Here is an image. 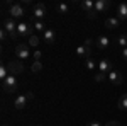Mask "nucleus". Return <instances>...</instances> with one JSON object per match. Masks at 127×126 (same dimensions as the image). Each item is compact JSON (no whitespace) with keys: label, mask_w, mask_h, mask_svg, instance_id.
I'll return each mask as SVG.
<instances>
[{"label":"nucleus","mask_w":127,"mask_h":126,"mask_svg":"<svg viewBox=\"0 0 127 126\" xmlns=\"http://www.w3.org/2000/svg\"><path fill=\"white\" fill-rule=\"evenodd\" d=\"M17 87H19V82H17V77L15 75H9V77L2 82V89L7 94H14L17 90Z\"/></svg>","instance_id":"f257e3e1"},{"label":"nucleus","mask_w":127,"mask_h":126,"mask_svg":"<svg viewBox=\"0 0 127 126\" xmlns=\"http://www.w3.org/2000/svg\"><path fill=\"white\" fill-rule=\"evenodd\" d=\"M92 44H93V39H85V44H81L76 48V55H78L80 58H92Z\"/></svg>","instance_id":"f03ea898"},{"label":"nucleus","mask_w":127,"mask_h":126,"mask_svg":"<svg viewBox=\"0 0 127 126\" xmlns=\"http://www.w3.org/2000/svg\"><path fill=\"white\" fill-rule=\"evenodd\" d=\"M17 26H19V22H15V20L9 17V19L3 20V29L7 31V34H9L10 38H19V32H17Z\"/></svg>","instance_id":"7ed1b4c3"},{"label":"nucleus","mask_w":127,"mask_h":126,"mask_svg":"<svg viewBox=\"0 0 127 126\" xmlns=\"http://www.w3.org/2000/svg\"><path fill=\"white\" fill-rule=\"evenodd\" d=\"M15 55H17V58L22 61V60H27L31 56V46L27 43H20L15 46Z\"/></svg>","instance_id":"20e7f679"},{"label":"nucleus","mask_w":127,"mask_h":126,"mask_svg":"<svg viewBox=\"0 0 127 126\" xmlns=\"http://www.w3.org/2000/svg\"><path fill=\"white\" fill-rule=\"evenodd\" d=\"M32 31H34V26H31L29 22H19V26H17V32L20 38H31Z\"/></svg>","instance_id":"39448f33"},{"label":"nucleus","mask_w":127,"mask_h":126,"mask_svg":"<svg viewBox=\"0 0 127 126\" xmlns=\"http://www.w3.org/2000/svg\"><path fill=\"white\" fill-rule=\"evenodd\" d=\"M7 68H9V72H10V75H19V73H22L24 72V63L20 61V60H12L9 65H7Z\"/></svg>","instance_id":"423d86ee"},{"label":"nucleus","mask_w":127,"mask_h":126,"mask_svg":"<svg viewBox=\"0 0 127 126\" xmlns=\"http://www.w3.org/2000/svg\"><path fill=\"white\" fill-rule=\"evenodd\" d=\"M9 14L12 19H19V17H22L26 12H24V7L20 5V3H12L9 9Z\"/></svg>","instance_id":"0eeeda50"},{"label":"nucleus","mask_w":127,"mask_h":126,"mask_svg":"<svg viewBox=\"0 0 127 126\" xmlns=\"http://www.w3.org/2000/svg\"><path fill=\"white\" fill-rule=\"evenodd\" d=\"M46 14H48V9H46L44 3H36L34 5V17H36V20H41L42 17H46Z\"/></svg>","instance_id":"6e6552de"},{"label":"nucleus","mask_w":127,"mask_h":126,"mask_svg":"<svg viewBox=\"0 0 127 126\" xmlns=\"http://www.w3.org/2000/svg\"><path fill=\"white\" fill-rule=\"evenodd\" d=\"M42 41L46 43V44H54V41H56V32L51 29V27H48V29L44 31V34H42Z\"/></svg>","instance_id":"1a4fd4ad"},{"label":"nucleus","mask_w":127,"mask_h":126,"mask_svg":"<svg viewBox=\"0 0 127 126\" xmlns=\"http://www.w3.org/2000/svg\"><path fill=\"white\" fill-rule=\"evenodd\" d=\"M107 80L112 84V85H120V84H122V75L119 73L117 70H112V72L107 75Z\"/></svg>","instance_id":"9d476101"},{"label":"nucleus","mask_w":127,"mask_h":126,"mask_svg":"<svg viewBox=\"0 0 127 126\" xmlns=\"http://www.w3.org/2000/svg\"><path fill=\"white\" fill-rule=\"evenodd\" d=\"M97 68H98V72H102V73H110L114 68H112V63L108 61V60H100L98 61V65H97Z\"/></svg>","instance_id":"9b49d317"},{"label":"nucleus","mask_w":127,"mask_h":126,"mask_svg":"<svg viewBox=\"0 0 127 126\" xmlns=\"http://www.w3.org/2000/svg\"><path fill=\"white\" fill-rule=\"evenodd\" d=\"M27 96L26 94H22V96H17L15 99H14V107L17 109V111H20V109H24L26 107V104H27Z\"/></svg>","instance_id":"f8f14e48"},{"label":"nucleus","mask_w":127,"mask_h":126,"mask_svg":"<svg viewBox=\"0 0 127 126\" xmlns=\"http://www.w3.org/2000/svg\"><path fill=\"white\" fill-rule=\"evenodd\" d=\"M80 9L83 10L85 14H90V12L95 10V2H93V0H83V2L80 3Z\"/></svg>","instance_id":"ddd939ff"},{"label":"nucleus","mask_w":127,"mask_h":126,"mask_svg":"<svg viewBox=\"0 0 127 126\" xmlns=\"http://www.w3.org/2000/svg\"><path fill=\"white\" fill-rule=\"evenodd\" d=\"M108 7H110V2H108V0H95V12H97V14L107 10Z\"/></svg>","instance_id":"4468645a"},{"label":"nucleus","mask_w":127,"mask_h":126,"mask_svg":"<svg viewBox=\"0 0 127 126\" xmlns=\"http://www.w3.org/2000/svg\"><path fill=\"white\" fill-rule=\"evenodd\" d=\"M120 26V19L119 17H107L105 19V27L107 29H115Z\"/></svg>","instance_id":"2eb2a0df"},{"label":"nucleus","mask_w":127,"mask_h":126,"mask_svg":"<svg viewBox=\"0 0 127 126\" xmlns=\"http://www.w3.org/2000/svg\"><path fill=\"white\" fill-rule=\"evenodd\" d=\"M117 17L120 20H127V3L124 2V3H119L117 7Z\"/></svg>","instance_id":"dca6fc26"},{"label":"nucleus","mask_w":127,"mask_h":126,"mask_svg":"<svg viewBox=\"0 0 127 126\" xmlns=\"http://www.w3.org/2000/svg\"><path fill=\"white\" fill-rule=\"evenodd\" d=\"M95 44H97L98 49H105V48H108V44H110V39H108L107 36H100V38L95 41Z\"/></svg>","instance_id":"f3484780"},{"label":"nucleus","mask_w":127,"mask_h":126,"mask_svg":"<svg viewBox=\"0 0 127 126\" xmlns=\"http://www.w3.org/2000/svg\"><path fill=\"white\" fill-rule=\"evenodd\" d=\"M27 44H29L31 48H36V49H39L37 46L41 44V38L37 36V34H32V36L29 38V41H27Z\"/></svg>","instance_id":"a211bd4d"},{"label":"nucleus","mask_w":127,"mask_h":126,"mask_svg":"<svg viewBox=\"0 0 127 126\" xmlns=\"http://www.w3.org/2000/svg\"><path fill=\"white\" fill-rule=\"evenodd\" d=\"M34 29L37 31V32H42V34H44V31L48 29V27H46V24H44L42 20H36V22H34Z\"/></svg>","instance_id":"6ab92c4d"},{"label":"nucleus","mask_w":127,"mask_h":126,"mask_svg":"<svg viewBox=\"0 0 127 126\" xmlns=\"http://www.w3.org/2000/svg\"><path fill=\"white\" fill-rule=\"evenodd\" d=\"M119 109L127 111V94H122V97L119 99Z\"/></svg>","instance_id":"aec40b11"},{"label":"nucleus","mask_w":127,"mask_h":126,"mask_svg":"<svg viewBox=\"0 0 127 126\" xmlns=\"http://www.w3.org/2000/svg\"><path fill=\"white\" fill-rule=\"evenodd\" d=\"M117 46H119V48H122V49L127 48V36H126V34H122V36H119V38H117Z\"/></svg>","instance_id":"412c9836"},{"label":"nucleus","mask_w":127,"mask_h":126,"mask_svg":"<svg viewBox=\"0 0 127 126\" xmlns=\"http://www.w3.org/2000/svg\"><path fill=\"white\" fill-rule=\"evenodd\" d=\"M9 75H10L9 68L5 67V65H2V67H0V80H2V82H3V80H5V78L9 77Z\"/></svg>","instance_id":"4be33fe9"},{"label":"nucleus","mask_w":127,"mask_h":126,"mask_svg":"<svg viewBox=\"0 0 127 126\" xmlns=\"http://www.w3.org/2000/svg\"><path fill=\"white\" fill-rule=\"evenodd\" d=\"M41 70H42V63H41V61H34V63L31 65V72H32V73H39Z\"/></svg>","instance_id":"5701e85b"},{"label":"nucleus","mask_w":127,"mask_h":126,"mask_svg":"<svg viewBox=\"0 0 127 126\" xmlns=\"http://www.w3.org/2000/svg\"><path fill=\"white\" fill-rule=\"evenodd\" d=\"M58 12H59V14H63V15H66V14L69 12L68 3H58Z\"/></svg>","instance_id":"b1692460"},{"label":"nucleus","mask_w":127,"mask_h":126,"mask_svg":"<svg viewBox=\"0 0 127 126\" xmlns=\"http://www.w3.org/2000/svg\"><path fill=\"white\" fill-rule=\"evenodd\" d=\"M85 63H87V68H88V70H95V68H97V65H98V63H95V61H93V58L85 60Z\"/></svg>","instance_id":"393cba45"},{"label":"nucleus","mask_w":127,"mask_h":126,"mask_svg":"<svg viewBox=\"0 0 127 126\" xmlns=\"http://www.w3.org/2000/svg\"><path fill=\"white\" fill-rule=\"evenodd\" d=\"M107 78V73H102V72H98L97 75H95V82H103Z\"/></svg>","instance_id":"a878e982"},{"label":"nucleus","mask_w":127,"mask_h":126,"mask_svg":"<svg viewBox=\"0 0 127 126\" xmlns=\"http://www.w3.org/2000/svg\"><path fill=\"white\" fill-rule=\"evenodd\" d=\"M41 56H42L41 49H36V51L32 53V58H34V61H41Z\"/></svg>","instance_id":"bb28decb"},{"label":"nucleus","mask_w":127,"mask_h":126,"mask_svg":"<svg viewBox=\"0 0 127 126\" xmlns=\"http://www.w3.org/2000/svg\"><path fill=\"white\" fill-rule=\"evenodd\" d=\"M0 38H2V41H5V39L9 38V34H7V31L2 27V31H0Z\"/></svg>","instance_id":"cd10ccee"},{"label":"nucleus","mask_w":127,"mask_h":126,"mask_svg":"<svg viewBox=\"0 0 127 126\" xmlns=\"http://www.w3.org/2000/svg\"><path fill=\"white\" fill-rule=\"evenodd\" d=\"M105 126H120V123H119V121H108Z\"/></svg>","instance_id":"c85d7f7f"},{"label":"nucleus","mask_w":127,"mask_h":126,"mask_svg":"<svg viewBox=\"0 0 127 126\" xmlns=\"http://www.w3.org/2000/svg\"><path fill=\"white\" fill-rule=\"evenodd\" d=\"M87 126H102L98 121H90V123H87Z\"/></svg>","instance_id":"c756f323"},{"label":"nucleus","mask_w":127,"mask_h":126,"mask_svg":"<svg viewBox=\"0 0 127 126\" xmlns=\"http://www.w3.org/2000/svg\"><path fill=\"white\" fill-rule=\"evenodd\" d=\"M26 96H27V99H29V101H32V99H34V92H32V90H29Z\"/></svg>","instance_id":"7c9ffc66"},{"label":"nucleus","mask_w":127,"mask_h":126,"mask_svg":"<svg viewBox=\"0 0 127 126\" xmlns=\"http://www.w3.org/2000/svg\"><path fill=\"white\" fill-rule=\"evenodd\" d=\"M122 56H124V60H127V48L122 49Z\"/></svg>","instance_id":"2f4dec72"},{"label":"nucleus","mask_w":127,"mask_h":126,"mask_svg":"<svg viewBox=\"0 0 127 126\" xmlns=\"http://www.w3.org/2000/svg\"><path fill=\"white\" fill-rule=\"evenodd\" d=\"M36 126H41V125H36Z\"/></svg>","instance_id":"473e14b6"},{"label":"nucleus","mask_w":127,"mask_h":126,"mask_svg":"<svg viewBox=\"0 0 127 126\" xmlns=\"http://www.w3.org/2000/svg\"><path fill=\"white\" fill-rule=\"evenodd\" d=\"M3 126H7V125H3Z\"/></svg>","instance_id":"72a5a7b5"}]
</instances>
